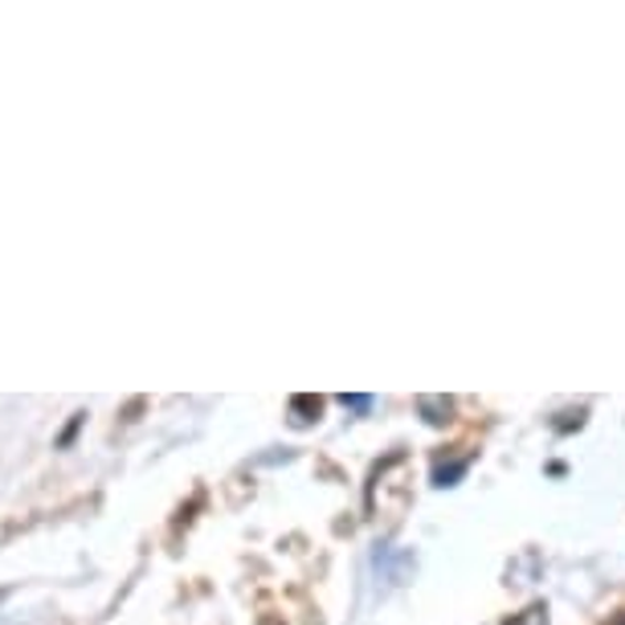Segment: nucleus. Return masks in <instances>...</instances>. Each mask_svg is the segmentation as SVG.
<instances>
[{
    "label": "nucleus",
    "mask_w": 625,
    "mask_h": 625,
    "mask_svg": "<svg viewBox=\"0 0 625 625\" xmlns=\"http://www.w3.org/2000/svg\"><path fill=\"white\" fill-rule=\"evenodd\" d=\"M291 413L299 417V421H311V417H320V397H294Z\"/></svg>",
    "instance_id": "f257e3e1"
},
{
    "label": "nucleus",
    "mask_w": 625,
    "mask_h": 625,
    "mask_svg": "<svg viewBox=\"0 0 625 625\" xmlns=\"http://www.w3.org/2000/svg\"><path fill=\"white\" fill-rule=\"evenodd\" d=\"M344 405L347 409H368L373 401H368V397H344Z\"/></svg>",
    "instance_id": "f03ea898"
}]
</instances>
